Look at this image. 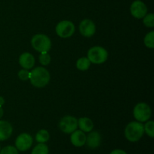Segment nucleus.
I'll return each mask as SVG.
<instances>
[{
  "instance_id": "423d86ee",
  "label": "nucleus",
  "mask_w": 154,
  "mask_h": 154,
  "mask_svg": "<svg viewBox=\"0 0 154 154\" xmlns=\"http://www.w3.org/2000/svg\"><path fill=\"white\" fill-rule=\"evenodd\" d=\"M75 25L69 20H63L57 24L56 27V32L61 38L71 37L75 32Z\"/></svg>"
},
{
  "instance_id": "39448f33",
  "label": "nucleus",
  "mask_w": 154,
  "mask_h": 154,
  "mask_svg": "<svg viewBox=\"0 0 154 154\" xmlns=\"http://www.w3.org/2000/svg\"><path fill=\"white\" fill-rule=\"evenodd\" d=\"M133 114L135 118L139 122H145L151 116V109L146 103H138L134 108Z\"/></svg>"
},
{
  "instance_id": "2eb2a0df",
  "label": "nucleus",
  "mask_w": 154,
  "mask_h": 154,
  "mask_svg": "<svg viewBox=\"0 0 154 154\" xmlns=\"http://www.w3.org/2000/svg\"><path fill=\"white\" fill-rule=\"evenodd\" d=\"M78 126L83 132H89L93 130L94 125L93 121L88 117H81L78 120Z\"/></svg>"
},
{
  "instance_id": "a878e982",
  "label": "nucleus",
  "mask_w": 154,
  "mask_h": 154,
  "mask_svg": "<svg viewBox=\"0 0 154 154\" xmlns=\"http://www.w3.org/2000/svg\"><path fill=\"white\" fill-rule=\"evenodd\" d=\"M4 103H5L4 99H3V98L2 97V96H0V107L2 106V105H4Z\"/></svg>"
},
{
  "instance_id": "aec40b11",
  "label": "nucleus",
  "mask_w": 154,
  "mask_h": 154,
  "mask_svg": "<svg viewBox=\"0 0 154 154\" xmlns=\"http://www.w3.org/2000/svg\"><path fill=\"white\" fill-rule=\"evenodd\" d=\"M144 132L150 137L153 138L154 137V123L153 121H148L144 126Z\"/></svg>"
},
{
  "instance_id": "393cba45",
  "label": "nucleus",
  "mask_w": 154,
  "mask_h": 154,
  "mask_svg": "<svg viewBox=\"0 0 154 154\" xmlns=\"http://www.w3.org/2000/svg\"><path fill=\"white\" fill-rule=\"evenodd\" d=\"M111 154H126V153L122 150H114L111 152Z\"/></svg>"
},
{
  "instance_id": "f8f14e48",
  "label": "nucleus",
  "mask_w": 154,
  "mask_h": 154,
  "mask_svg": "<svg viewBox=\"0 0 154 154\" xmlns=\"http://www.w3.org/2000/svg\"><path fill=\"white\" fill-rule=\"evenodd\" d=\"M13 128L10 123L5 120H0V141H5L10 138Z\"/></svg>"
},
{
  "instance_id": "4468645a",
  "label": "nucleus",
  "mask_w": 154,
  "mask_h": 154,
  "mask_svg": "<svg viewBox=\"0 0 154 154\" xmlns=\"http://www.w3.org/2000/svg\"><path fill=\"white\" fill-rule=\"evenodd\" d=\"M101 142L100 134L98 132H91L86 139V143L90 148L94 149L99 146Z\"/></svg>"
},
{
  "instance_id": "9b49d317",
  "label": "nucleus",
  "mask_w": 154,
  "mask_h": 154,
  "mask_svg": "<svg viewBox=\"0 0 154 154\" xmlns=\"http://www.w3.org/2000/svg\"><path fill=\"white\" fill-rule=\"evenodd\" d=\"M87 136L81 130L74 131L71 135V142L75 147H82L86 144Z\"/></svg>"
},
{
  "instance_id": "dca6fc26",
  "label": "nucleus",
  "mask_w": 154,
  "mask_h": 154,
  "mask_svg": "<svg viewBox=\"0 0 154 154\" xmlns=\"http://www.w3.org/2000/svg\"><path fill=\"white\" fill-rule=\"evenodd\" d=\"M90 63H90L88 58H87V57H81V58L78 59V61H77L76 66L79 70L86 71L90 68Z\"/></svg>"
},
{
  "instance_id": "a211bd4d",
  "label": "nucleus",
  "mask_w": 154,
  "mask_h": 154,
  "mask_svg": "<svg viewBox=\"0 0 154 154\" xmlns=\"http://www.w3.org/2000/svg\"><path fill=\"white\" fill-rule=\"evenodd\" d=\"M32 154H48V147L44 143H39L34 147Z\"/></svg>"
},
{
  "instance_id": "6e6552de",
  "label": "nucleus",
  "mask_w": 154,
  "mask_h": 154,
  "mask_svg": "<svg viewBox=\"0 0 154 154\" xmlns=\"http://www.w3.org/2000/svg\"><path fill=\"white\" fill-rule=\"evenodd\" d=\"M33 139L29 134L22 133L17 138L15 145L17 150L20 151H26L31 147Z\"/></svg>"
},
{
  "instance_id": "bb28decb",
  "label": "nucleus",
  "mask_w": 154,
  "mask_h": 154,
  "mask_svg": "<svg viewBox=\"0 0 154 154\" xmlns=\"http://www.w3.org/2000/svg\"><path fill=\"white\" fill-rule=\"evenodd\" d=\"M3 110H2V107H0V118H1L3 116Z\"/></svg>"
},
{
  "instance_id": "1a4fd4ad",
  "label": "nucleus",
  "mask_w": 154,
  "mask_h": 154,
  "mask_svg": "<svg viewBox=\"0 0 154 154\" xmlns=\"http://www.w3.org/2000/svg\"><path fill=\"white\" fill-rule=\"evenodd\" d=\"M130 11L134 17L141 19L147 14V8L144 2L140 0H136L131 5Z\"/></svg>"
},
{
  "instance_id": "4be33fe9",
  "label": "nucleus",
  "mask_w": 154,
  "mask_h": 154,
  "mask_svg": "<svg viewBox=\"0 0 154 154\" xmlns=\"http://www.w3.org/2000/svg\"><path fill=\"white\" fill-rule=\"evenodd\" d=\"M51 56L48 54V52L41 53L40 56H39V62L43 66H48L49 63H51Z\"/></svg>"
},
{
  "instance_id": "f03ea898",
  "label": "nucleus",
  "mask_w": 154,
  "mask_h": 154,
  "mask_svg": "<svg viewBox=\"0 0 154 154\" xmlns=\"http://www.w3.org/2000/svg\"><path fill=\"white\" fill-rule=\"evenodd\" d=\"M144 133V125L139 122H131L126 126L125 129V136L129 141L132 142L139 141Z\"/></svg>"
},
{
  "instance_id": "9d476101",
  "label": "nucleus",
  "mask_w": 154,
  "mask_h": 154,
  "mask_svg": "<svg viewBox=\"0 0 154 154\" xmlns=\"http://www.w3.org/2000/svg\"><path fill=\"white\" fill-rule=\"evenodd\" d=\"M79 30L82 35L88 38L91 37L96 32V25L91 20L85 19L80 23Z\"/></svg>"
},
{
  "instance_id": "0eeeda50",
  "label": "nucleus",
  "mask_w": 154,
  "mask_h": 154,
  "mask_svg": "<svg viewBox=\"0 0 154 154\" xmlns=\"http://www.w3.org/2000/svg\"><path fill=\"white\" fill-rule=\"evenodd\" d=\"M59 126L63 132L70 134L76 130L78 128V120L75 117L72 116H66L60 120Z\"/></svg>"
},
{
  "instance_id": "7ed1b4c3",
  "label": "nucleus",
  "mask_w": 154,
  "mask_h": 154,
  "mask_svg": "<svg viewBox=\"0 0 154 154\" xmlns=\"http://www.w3.org/2000/svg\"><path fill=\"white\" fill-rule=\"evenodd\" d=\"M31 43L32 48L40 53L48 52L51 48V39L46 35H35L32 38Z\"/></svg>"
},
{
  "instance_id": "cd10ccee",
  "label": "nucleus",
  "mask_w": 154,
  "mask_h": 154,
  "mask_svg": "<svg viewBox=\"0 0 154 154\" xmlns=\"http://www.w3.org/2000/svg\"><path fill=\"white\" fill-rule=\"evenodd\" d=\"M0 150H1V147H0Z\"/></svg>"
},
{
  "instance_id": "f3484780",
  "label": "nucleus",
  "mask_w": 154,
  "mask_h": 154,
  "mask_svg": "<svg viewBox=\"0 0 154 154\" xmlns=\"http://www.w3.org/2000/svg\"><path fill=\"white\" fill-rule=\"evenodd\" d=\"M50 135L48 132L45 129H42L38 131L35 135V140L38 143H45L49 140Z\"/></svg>"
},
{
  "instance_id": "20e7f679",
  "label": "nucleus",
  "mask_w": 154,
  "mask_h": 154,
  "mask_svg": "<svg viewBox=\"0 0 154 154\" xmlns=\"http://www.w3.org/2000/svg\"><path fill=\"white\" fill-rule=\"evenodd\" d=\"M108 52L105 48L99 46L93 47L87 53V58L94 64H102L108 59Z\"/></svg>"
},
{
  "instance_id": "6ab92c4d",
  "label": "nucleus",
  "mask_w": 154,
  "mask_h": 154,
  "mask_svg": "<svg viewBox=\"0 0 154 154\" xmlns=\"http://www.w3.org/2000/svg\"><path fill=\"white\" fill-rule=\"evenodd\" d=\"M144 44L149 48H154V32L151 31L147 33L144 38Z\"/></svg>"
},
{
  "instance_id": "ddd939ff",
  "label": "nucleus",
  "mask_w": 154,
  "mask_h": 154,
  "mask_svg": "<svg viewBox=\"0 0 154 154\" xmlns=\"http://www.w3.org/2000/svg\"><path fill=\"white\" fill-rule=\"evenodd\" d=\"M19 63L24 69H30L34 66L35 58L29 53H23L19 58Z\"/></svg>"
},
{
  "instance_id": "b1692460",
  "label": "nucleus",
  "mask_w": 154,
  "mask_h": 154,
  "mask_svg": "<svg viewBox=\"0 0 154 154\" xmlns=\"http://www.w3.org/2000/svg\"><path fill=\"white\" fill-rule=\"evenodd\" d=\"M29 75L30 72H28L27 69H22L18 73V77L22 81H26V80H28L29 78Z\"/></svg>"
},
{
  "instance_id": "5701e85b",
  "label": "nucleus",
  "mask_w": 154,
  "mask_h": 154,
  "mask_svg": "<svg viewBox=\"0 0 154 154\" xmlns=\"http://www.w3.org/2000/svg\"><path fill=\"white\" fill-rule=\"evenodd\" d=\"M0 154H18L16 147L13 146H7L0 150Z\"/></svg>"
},
{
  "instance_id": "f257e3e1",
  "label": "nucleus",
  "mask_w": 154,
  "mask_h": 154,
  "mask_svg": "<svg viewBox=\"0 0 154 154\" xmlns=\"http://www.w3.org/2000/svg\"><path fill=\"white\" fill-rule=\"evenodd\" d=\"M30 82L34 87L42 88L49 83L50 73L43 67H37L33 69L29 75Z\"/></svg>"
},
{
  "instance_id": "412c9836",
  "label": "nucleus",
  "mask_w": 154,
  "mask_h": 154,
  "mask_svg": "<svg viewBox=\"0 0 154 154\" xmlns=\"http://www.w3.org/2000/svg\"><path fill=\"white\" fill-rule=\"evenodd\" d=\"M143 23L147 27H153L154 26V14H148L144 17Z\"/></svg>"
}]
</instances>
